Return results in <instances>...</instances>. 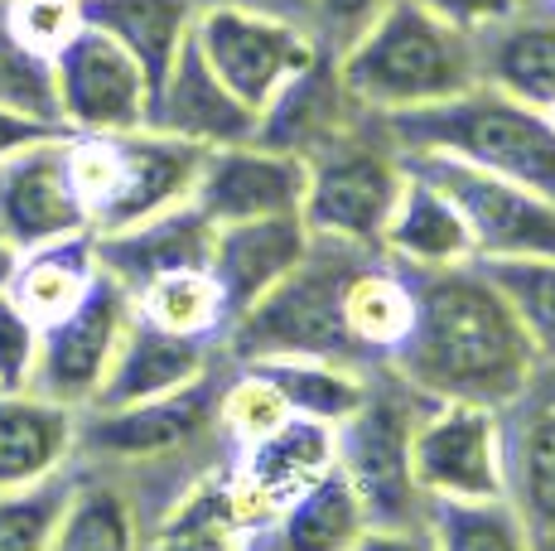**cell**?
<instances>
[{"instance_id": "cell-22", "label": "cell", "mask_w": 555, "mask_h": 551, "mask_svg": "<svg viewBox=\"0 0 555 551\" xmlns=\"http://www.w3.org/2000/svg\"><path fill=\"white\" fill-rule=\"evenodd\" d=\"M382 261L401 271H444V267H464L474 257V232H468L464 214L444 184H435L425 169H415L405 161V184L397 194L387 228H382Z\"/></svg>"}, {"instance_id": "cell-41", "label": "cell", "mask_w": 555, "mask_h": 551, "mask_svg": "<svg viewBox=\"0 0 555 551\" xmlns=\"http://www.w3.org/2000/svg\"><path fill=\"white\" fill-rule=\"evenodd\" d=\"M387 5L391 0H309V29H314L319 49L344 54Z\"/></svg>"}, {"instance_id": "cell-47", "label": "cell", "mask_w": 555, "mask_h": 551, "mask_svg": "<svg viewBox=\"0 0 555 551\" xmlns=\"http://www.w3.org/2000/svg\"><path fill=\"white\" fill-rule=\"evenodd\" d=\"M541 112H546V121H551V131H555V102H551V107H541Z\"/></svg>"}, {"instance_id": "cell-32", "label": "cell", "mask_w": 555, "mask_h": 551, "mask_svg": "<svg viewBox=\"0 0 555 551\" xmlns=\"http://www.w3.org/2000/svg\"><path fill=\"white\" fill-rule=\"evenodd\" d=\"M49 551H141L135 503L116 484L73 479L68 508H63Z\"/></svg>"}, {"instance_id": "cell-13", "label": "cell", "mask_w": 555, "mask_h": 551, "mask_svg": "<svg viewBox=\"0 0 555 551\" xmlns=\"http://www.w3.org/2000/svg\"><path fill=\"white\" fill-rule=\"evenodd\" d=\"M208 431H218V387L203 377L184 392L135 401V407L78 411V454H98V460L116 464H151L194 450Z\"/></svg>"}, {"instance_id": "cell-28", "label": "cell", "mask_w": 555, "mask_h": 551, "mask_svg": "<svg viewBox=\"0 0 555 551\" xmlns=\"http://www.w3.org/2000/svg\"><path fill=\"white\" fill-rule=\"evenodd\" d=\"M98 276H102V267H98V242H92V232H73V238L20 252L5 295L44 330V324L63 320V315L92 291Z\"/></svg>"}, {"instance_id": "cell-24", "label": "cell", "mask_w": 555, "mask_h": 551, "mask_svg": "<svg viewBox=\"0 0 555 551\" xmlns=\"http://www.w3.org/2000/svg\"><path fill=\"white\" fill-rule=\"evenodd\" d=\"M78 454V411L35 387L0 392V494L63 474Z\"/></svg>"}, {"instance_id": "cell-15", "label": "cell", "mask_w": 555, "mask_h": 551, "mask_svg": "<svg viewBox=\"0 0 555 551\" xmlns=\"http://www.w3.org/2000/svg\"><path fill=\"white\" fill-rule=\"evenodd\" d=\"M92 232L68 179V136L25 145L0 161V238L15 252Z\"/></svg>"}, {"instance_id": "cell-36", "label": "cell", "mask_w": 555, "mask_h": 551, "mask_svg": "<svg viewBox=\"0 0 555 551\" xmlns=\"http://www.w3.org/2000/svg\"><path fill=\"white\" fill-rule=\"evenodd\" d=\"M73 479H78V474L63 470L44 484L0 494V551H49L63 508H68Z\"/></svg>"}, {"instance_id": "cell-37", "label": "cell", "mask_w": 555, "mask_h": 551, "mask_svg": "<svg viewBox=\"0 0 555 551\" xmlns=\"http://www.w3.org/2000/svg\"><path fill=\"white\" fill-rule=\"evenodd\" d=\"M285 421H291V407H285V397L275 392V383L261 373V368L242 363V373L232 377L228 387H218V431L232 445L271 436V431L285 426Z\"/></svg>"}, {"instance_id": "cell-11", "label": "cell", "mask_w": 555, "mask_h": 551, "mask_svg": "<svg viewBox=\"0 0 555 551\" xmlns=\"http://www.w3.org/2000/svg\"><path fill=\"white\" fill-rule=\"evenodd\" d=\"M415 169L444 184V194L459 204L468 232H474L478 261H521V257H551L555 261V198L537 194L527 184L483 175L435 155H405Z\"/></svg>"}, {"instance_id": "cell-12", "label": "cell", "mask_w": 555, "mask_h": 551, "mask_svg": "<svg viewBox=\"0 0 555 551\" xmlns=\"http://www.w3.org/2000/svg\"><path fill=\"white\" fill-rule=\"evenodd\" d=\"M503 498L531 551H555V363H537L503 411Z\"/></svg>"}, {"instance_id": "cell-35", "label": "cell", "mask_w": 555, "mask_h": 551, "mask_svg": "<svg viewBox=\"0 0 555 551\" xmlns=\"http://www.w3.org/2000/svg\"><path fill=\"white\" fill-rule=\"evenodd\" d=\"M493 285L512 305L517 324L527 330L541 363H555V261L521 257V261H483Z\"/></svg>"}, {"instance_id": "cell-49", "label": "cell", "mask_w": 555, "mask_h": 551, "mask_svg": "<svg viewBox=\"0 0 555 551\" xmlns=\"http://www.w3.org/2000/svg\"><path fill=\"white\" fill-rule=\"evenodd\" d=\"M237 551H251V547H247V542H242V547H237Z\"/></svg>"}, {"instance_id": "cell-4", "label": "cell", "mask_w": 555, "mask_h": 551, "mask_svg": "<svg viewBox=\"0 0 555 551\" xmlns=\"http://www.w3.org/2000/svg\"><path fill=\"white\" fill-rule=\"evenodd\" d=\"M367 257H377V252L314 238L300 267L266 300H256L247 315H237L228 324L222 348L237 363H261V358H344V363H362L344 324V291L348 276Z\"/></svg>"}, {"instance_id": "cell-26", "label": "cell", "mask_w": 555, "mask_h": 551, "mask_svg": "<svg viewBox=\"0 0 555 551\" xmlns=\"http://www.w3.org/2000/svg\"><path fill=\"white\" fill-rule=\"evenodd\" d=\"M362 533H367V513L334 464L285 508H275L261 527L242 533V542L251 551H353Z\"/></svg>"}, {"instance_id": "cell-48", "label": "cell", "mask_w": 555, "mask_h": 551, "mask_svg": "<svg viewBox=\"0 0 555 551\" xmlns=\"http://www.w3.org/2000/svg\"><path fill=\"white\" fill-rule=\"evenodd\" d=\"M537 5H546V10H551V15H555V0H537Z\"/></svg>"}, {"instance_id": "cell-43", "label": "cell", "mask_w": 555, "mask_h": 551, "mask_svg": "<svg viewBox=\"0 0 555 551\" xmlns=\"http://www.w3.org/2000/svg\"><path fill=\"white\" fill-rule=\"evenodd\" d=\"M53 136H68V131L53 121H35V116H20V112L0 107V161H10V155L25 151V145L53 141Z\"/></svg>"}, {"instance_id": "cell-40", "label": "cell", "mask_w": 555, "mask_h": 551, "mask_svg": "<svg viewBox=\"0 0 555 551\" xmlns=\"http://www.w3.org/2000/svg\"><path fill=\"white\" fill-rule=\"evenodd\" d=\"M35 358L39 324L10 295H0V392H25L35 383Z\"/></svg>"}, {"instance_id": "cell-33", "label": "cell", "mask_w": 555, "mask_h": 551, "mask_svg": "<svg viewBox=\"0 0 555 551\" xmlns=\"http://www.w3.org/2000/svg\"><path fill=\"white\" fill-rule=\"evenodd\" d=\"M131 300H135V315H141V320H151L169 334L208 338V344H222V334H228L222 295H218V285H212L208 267L159 276V281H151L145 291H135Z\"/></svg>"}, {"instance_id": "cell-9", "label": "cell", "mask_w": 555, "mask_h": 551, "mask_svg": "<svg viewBox=\"0 0 555 551\" xmlns=\"http://www.w3.org/2000/svg\"><path fill=\"white\" fill-rule=\"evenodd\" d=\"M53 63V102L68 136H126L151 116V78L102 29H82L59 49Z\"/></svg>"}, {"instance_id": "cell-2", "label": "cell", "mask_w": 555, "mask_h": 551, "mask_svg": "<svg viewBox=\"0 0 555 551\" xmlns=\"http://www.w3.org/2000/svg\"><path fill=\"white\" fill-rule=\"evenodd\" d=\"M334 59L348 98L372 116L435 107L478 82V35L444 25L415 0H391Z\"/></svg>"}, {"instance_id": "cell-30", "label": "cell", "mask_w": 555, "mask_h": 551, "mask_svg": "<svg viewBox=\"0 0 555 551\" xmlns=\"http://www.w3.org/2000/svg\"><path fill=\"white\" fill-rule=\"evenodd\" d=\"M266 377L275 383V392L285 397L291 417L314 421V426L338 431L348 417L367 401L372 387V368L344 363V358H261Z\"/></svg>"}, {"instance_id": "cell-31", "label": "cell", "mask_w": 555, "mask_h": 551, "mask_svg": "<svg viewBox=\"0 0 555 551\" xmlns=\"http://www.w3.org/2000/svg\"><path fill=\"white\" fill-rule=\"evenodd\" d=\"M242 547V517L232 503L228 474H203L189 484L184 498L165 513L155 537L141 551H237Z\"/></svg>"}, {"instance_id": "cell-1", "label": "cell", "mask_w": 555, "mask_h": 551, "mask_svg": "<svg viewBox=\"0 0 555 551\" xmlns=\"http://www.w3.org/2000/svg\"><path fill=\"white\" fill-rule=\"evenodd\" d=\"M411 276L415 315L387 373L421 401H474L503 411L537 373V348L483 261Z\"/></svg>"}, {"instance_id": "cell-6", "label": "cell", "mask_w": 555, "mask_h": 551, "mask_svg": "<svg viewBox=\"0 0 555 551\" xmlns=\"http://www.w3.org/2000/svg\"><path fill=\"white\" fill-rule=\"evenodd\" d=\"M421 397L377 363L367 401L334 431V464L353 484L372 527H425V498L411 479V426Z\"/></svg>"}, {"instance_id": "cell-42", "label": "cell", "mask_w": 555, "mask_h": 551, "mask_svg": "<svg viewBox=\"0 0 555 551\" xmlns=\"http://www.w3.org/2000/svg\"><path fill=\"white\" fill-rule=\"evenodd\" d=\"M415 5L430 10V15L444 20V25L464 29V35H483V29H493L498 20H507L521 0H415Z\"/></svg>"}, {"instance_id": "cell-25", "label": "cell", "mask_w": 555, "mask_h": 551, "mask_svg": "<svg viewBox=\"0 0 555 551\" xmlns=\"http://www.w3.org/2000/svg\"><path fill=\"white\" fill-rule=\"evenodd\" d=\"M478 82L517 98L527 107L555 102V15L537 0H521L507 20L478 35Z\"/></svg>"}, {"instance_id": "cell-21", "label": "cell", "mask_w": 555, "mask_h": 551, "mask_svg": "<svg viewBox=\"0 0 555 551\" xmlns=\"http://www.w3.org/2000/svg\"><path fill=\"white\" fill-rule=\"evenodd\" d=\"M212 348L218 344H208V338L169 334L135 315V320L126 324L121 348H116L112 368H106V377H102L88 411L135 407V401H155V397H169V392L203 383L208 363H212Z\"/></svg>"}, {"instance_id": "cell-3", "label": "cell", "mask_w": 555, "mask_h": 551, "mask_svg": "<svg viewBox=\"0 0 555 551\" xmlns=\"http://www.w3.org/2000/svg\"><path fill=\"white\" fill-rule=\"evenodd\" d=\"M382 121H387L391 141L401 145V155L454 161L555 198V131L546 112L503 98L488 82H474L450 102L382 116Z\"/></svg>"}, {"instance_id": "cell-34", "label": "cell", "mask_w": 555, "mask_h": 551, "mask_svg": "<svg viewBox=\"0 0 555 551\" xmlns=\"http://www.w3.org/2000/svg\"><path fill=\"white\" fill-rule=\"evenodd\" d=\"M425 533L435 551H531L517 508L507 498H478V503H430Z\"/></svg>"}, {"instance_id": "cell-45", "label": "cell", "mask_w": 555, "mask_h": 551, "mask_svg": "<svg viewBox=\"0 0 555 551\" xmlns=\"http://www.w3.org/2000/svg\"><path fill=\"white\" fill-rule=\"evenodd\" d=\"M198 10L208 5H242V10H271V15H291V20H305L309 25V0H194Z\"/></svg>"}, {"instance_id": "cell-29", "label": "cell", "mask_w": 555, "mask_h": 551, "mask_svg": "<svg viewBox=\"0 0 555 551\" xmlns=\"http://www.w3.org/2000/svg\"><path fill=\"white\" fill-rule=\"evenodd\" d=\"M415 315V295H411V276L401 267L382 257H367L362 267L348 276L344 291V324L348 338H353L362 363H387L391 354L401 348L405 330H411Z\"/></svg>"}, {"instance_id": "cell-23", "label": "cell", "mask_w": 555, "mask_h": 551, "mask_svg": "<svg viewBox=\"0 0 555 551\" xmlns=\"http://www.w3.org/2000/svg\"><path fill=\"white\" fill-rule=\"evenodd\" d=\"M212 232L218 228H212L194 204H179V208H169V214L131 222V228L92 232V242H98V267L112 276L116 285H126V291L135 295L151 281H159V276L208 267Z\"/></svg>"}, {"instance_id": "cell-27", "label": "cell", "mask_w": 555, "mask_h": 551, "mask_svg": "<svg viewBox=\"0 0 555 551\" xmlns=\"http://www.w3.org/2000/svg\"><path fill=\"white\" fill-rule=\"evenodd\" d=\"M82 20L141 63L155 92V82L165 78L169 63L194 35L198 5L194 0H82Z\"/></svg>"}, {"instance_id": "cell-7", "label": "cell", "mask_w": 555, "mask_h": 551, "mask_svg": "<svg viewBox=\"0 0 555 551\" xmlns=\"http://www.w3.org/2000/svg\"><path fill=\"white\" fill-rule=\"evenodd\" d=\"M194 49L222 78V88L251 116H261L266 102L319 54V39L305 20H291V15L208 5L194 20Z\"/></svg>"}, {"instance_id": "cell-17", "label": "cell", "mask_w": 555, "mask_h": 551, "mask_svg": "<svg viewBox=\"0 0 555 551\" xmlns=\"http://www.w3.org/2000/svg\"><path fill=\"white\" fill-rule=\"evenodd\" d=\"M112 155H116L112 194H106L102 214L92 218V232L131 228V222L169 214V208H179V204L194 198L198 169H203L198 145L141 126V131L112 136Z\"/></svg>"}, {"instance_id": "cell-38", "label": "cell", "mask_w": 555, "mask_h": 551, "mask_svg": "<svg viewBox=\"0 0 555 551\" xmlns=\"http://www.w3.org/2000/svg\"><path fill=\"white\" fill-rule=\"evenodd\" d=\"M0 107L59 126V102H53V63L10 35L5 10H0Z\"/></svg>"}, {"instance_id": "cell-8", "label": "cell", "mask_w": 555, "mask_h": 551, "mask_svg": "<svg viewBox=\"0 0 555 551\" xmlns=\"http://www.w3.org/2000/svg\"><path fill=\"white\" fill-rule=\"evenodd\" d=\"M411 479L425 503L503 498V417L474 401H421L411 426Z\"/></svg>"}, {"instance_id": "cell-5", "label": "cell", "mask_w": 555, "mask_h": 551, "mask_svg": "<svg viewBox=\"0 0 555 551\" xmlns=\"http://www.w3.org/2000/svg\"><path fill=\"white\" fill-rule=\"evenodd\" d=\"M405 184V155L391 141L387 121L362 112L348 131L319 145L305 161V228L309 238L344 242L358 252L382 247L397 194Z\"/></svg>"}, {"instance_id": "cell-44", "label": "cell", "mask_w": 555, "mask_h": 551, "mask_svg": "<svg viewBox=\"0 0 555 551\" xmlns=\"http://www.w3.org/2000/svg\"><path fill=\"white\" fill-rule=\"evenodd\" d=\"M353 551H435L425 527H372L353 542Z\"/></svg>"}, {"instance_id": "cell-16", "label": "cell", "mask_w": 555, "mask_h": 551, "mask_svg": "<svg viewBox=\"0 0 555 551\" xmlns=\"http://www.w3.org/2000/svg\"><path fill=\"white\" fill-rule=\"evenodd\" d=\"M328 470H334V431L300 417L275 426L271 436L237 445L228 470V489H232V503H237L242 533L261 527L275 508H285L295 494L309 489Z\"/></svg>"}, {"instance_id": "cell-46", "label": "cell", "mask_w": 555, "mask_h": 551, "mask_svg": "<svg viewBox=\"0 0 555 551\" xmlns=\"http://www.w3.org/2000/svg\"><path fill=\"white\" fill-rule=\"evenodd\" d=\"M15 261H20V252L10 247L5 238H0V295L10 291V276H15Z\"/></svg>"}, {"instance_id": "cell-14", "label": "cell", "mask_w": 555, "mask_h": 551, "mask_svg": "<svg viewBox=\"0 0 555 551\" xmlns=\"http://www.w3.org/2000/svg\"><path fill=\"white\" fill-rule=\"evenodd\" d=\"M189 204H194L212 228L300 214L305 208V161L266 151L261 141L203 151V169H198V184H194Z\"/></svg>"}, {"instance_id": "cell-10", "label": "cell", "mask_w": 555, "mask_h": 551, "mask_svg": "<svg viewBox=\"0 0 555 551\" xmlns=\"http://www.w3.org/2000/svg\"><path fill=\"white\" fill-rule=\"evenodd\" d=\"M131 320H135L131 291L102 271L92 281V291L63 320L39 330V358H35V383L29 387L73 411H88Z\"/></svg>"}, {"instance_id": "cell-19", "label": "cell", "mask_w": 555, "mask_h": 551, "mask_svg": "<svg viewBox=\"0 0 555 551\" xmlns=\"http://www.w3.org/2000/svg\"><path fill=\"white\" fill-rule=\"evenodd\" d=\"M151 131L179 136V141L198 145V151H218V145H242L256 136V116L222 88V78L203 63L194 49V35L179 49V59L169 63V73L155 82L151 92Z\"/></svg>"}, {"instance_id": "cell-39", "label": "cell", "mask_w": 555, "mask_h": 551, "mask_svg": "<svg viewBox=\"0 0 555 551\" xmlns=\"http://www.w3.org/2000/svg\"><path fill=\"white\" fill-rule=\"evenodd\" d=\"M0 10H5L10 35L44 59H53L68 39H78L88 29L82 0H0Z\"/></svg>"}, {"instance_id": "cell-18", "label": "cell", "mask_w": 555, "mask_h": 551, "mask_svg": "<svg viewBox=\"0 0 555 551\" xmlns=\"http://www.w3.org/2000/svg\"><path fill=\"white\" fill-rule=\"evenodd\" d=\"M309 228L300 214L285 218H256V222H232V228L212 232L208 252V276L222 295V315L228 324L247 315L256 300L275 291L309 252Z\"/></svg>"}, {"instance_id": "cell-20", "label": "cell", "mask_w": 555, "mask_h": 551, "mask_svg": "<svg viewBox=\"0 0 555 551\" xmlns=\"http://www.w3.org/2000/svg\"><path fill=\"white\" fill-rule=\"evenodd\" d=\"M358 116H362V107L348 98L338 59L328 54V49H319V54L261 107L251 141H261L266 151L309 161L319 145H328L338 131H348Z\"/></svg>"}]
</instances>
